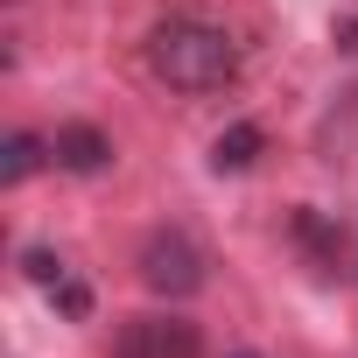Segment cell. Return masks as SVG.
Segmentation results:
<instances>
[{
  "label": "cell",
  "instance_id": "cell-1",
  "mask_svg": "<svg viewBox=\"0 0 358 358\" xmlns=\"http://www.w3.org/2000/svg\"><path fill=\"white\" fill-rule=\"evenodd\" d=\"M148 71H155V85H169V92H225L232 78H239V43L218 29V22H197V15H176V22H162L155 36H148Z\"/></svg>",
  "mask_w": 358,
  "mask_h": 358
},
{
  "label": "cell",
  "instance_id": "cell-2",
  "mask_svg": "<svg viewBox=\"0 0 358 358\" xmlns=\"http://www.w3.org/2000/svg\"><path fill=\"white\" fill-rule=\"evenodd\" d=\"M141 281H148L155 295H169V302H190V295L204 288V246H197L183 225H155V232L141 239Z\"/></svg>",
  "mask_w": 358,
  "mask_h": 358
},
{
  "label": "cell",
  "instance_id": "cell-3",
  "mask_svg": "<svg viewBox=\"0 0 358 358\" xmlns=\"http://www.w3.org/2000/svg\"><path fill=\"white\" fill-rule=\"evenodd\" d=\"M113 358H204V330L190 316H127Z\"/></svg>",
  "mask_w": 358,
  "mask_h": 358
},
{
  "label": "cell",
  "instance_id": "cell-4",
  "mask_svg": "<svg viewBox=\"0 0 358 358\" xmlns=\"http://www.w3.org/2000/svg\"><path fill=\"white\" fill-rule=\"evenodd\" d=\"M50 155H57V169H71V176H99V169H113V134L92 127V120H64V127L50 134Z\"/></svg>",
  "mask_w": 358,
  "mask_h": 358
},
{
  "label": "cell",
  "instance_id": "cell-5",
  "mask_svg": "<svg viewBox=\"0 0 358 358\" xmlns=\"http://www.w3.org/2000/svg\"><path fill=\"white\" fill-rule=\"evenodd\" d=\"M260 148H267V134H260L253 120H239V127H225V134L211 141V169H218V176H239V169L260 162Z\"/></svg>",
  "mask_w": 358,
  "mask_h": 358
},
{
  "label": "cell",
  "instance_id": "cell-6",
  "mask_svg": "<svg viewBox=\"0 0 358 358\" xmlns=\"http://www.w3.org/2000/svg\"><path fill=\"white\" fill-rule=\"evenodd\" d=\"M43 162H57L50 141H36V134H8V141H0V183H29Z\"/></svg>",
  "mask_w": 358,
  "mask_h": 358
},
{
  "label": "cell",
  "instance_id": "cell-7",
  "mask_svg": "<svg viewBox=\"0 0 358 358\" xmlns=\"http://www.w3.org/2000/svg\"><path fill=\"white\" fill-rule=\"evenodd\" d=\"M22 267H29V281H43V288H57V281L71 274V267H64L50 246H29V253H22Z\"/></svg>",
  "mask_w": 358,
  "mask_h": 358
},
{
  "label": "cell",
  "instance_id": "cell-8",
  "mask_svg": "<svg viewBox=\"0 0 358 358\" xmlns=\"http://www.w3.org/2000/svg\"><path fill=\"white\" fill-rule=\"evenodd\" d=\"M50 295H57V309H64V316H78V323L92 316V288H85V281H71V274H64Z\"/></svg>",
  "mask_w": 358,
  "mask_h": 358
},
{
  "label": "cell",
  "instance_id": "cell-9",
  "mask_svg": "<svg viewBox=\"0 0 358 358\" xmlns=\"http://www.w3.org/2000/svg\"><path fill=\"white\" fill-rule=\"evenodd\" d=\"M337 43H344V50H358V8H351V15L337 22Z\"/></svg>",
  "mask_w": 358,
  "mask_h": 358
},
{
  "label": "cell",
  "instance_id": "cell-10",
  "mask_svg": "<svg viewBox=\"0 0 358 358\" xmlns=\"http://www.w3.org/2000/svg\"><path fill=\"white\" fill-rule=\"evenodd\" d=\"M232 358H253V351H232Z\"/></svg>",
  "mask_w": 358,
  "mask_h": 358
}]
</instances>
